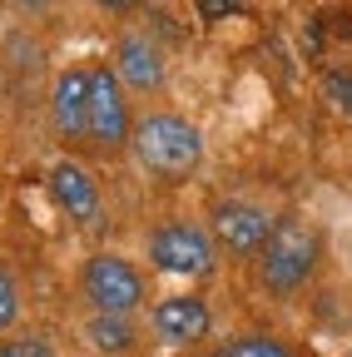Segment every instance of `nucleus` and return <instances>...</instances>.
Wrapping results in <instances>:
<instances>
[{"instance_id":"nucleus-1","label":"nucleus","mask_w":352,"mask_h":357,"mask_svg":"<svg viewBox=\"0 0 352 357\" xmlns=\"http://www.w3.org/2000/svg\"><path fill=\"white\" fill-rule=\"evenodd\" d=\"M129 149H135L144 174L174 184V178H189L199 169L204 134L184 114H144V119H135V139H129Z\"/></svg>"},{"instance_id":"nucleus-2","label":"nucleus","mask_w":352,"mask_h":357,"mask_svg":"<svg viewBox=\"0 0 352 357\" xmlns=\"http://www.w3.org/2000/svg\"><path fill=\"white\" fill-rule=\"evenodd\" d=\"M323 258V238L313 223H303V218H278L273 223V238L263 243L258 253V273H263V288L288 298L298 293L307 278H313V268Z\"/></svg>"},{"instance_id":"nucleus-3","label":"nucleus","mask_w":352,"mask_h":357,"mask_svg":"<svg viewBox=\"0 0 352 357\" xmlns=\"http://www.w3.org/2000/svg\"><path fill=\"white\" fill-rule=\"evenodd\" d=\"M213 234L189 218H169L149 234V263L169 278H204L213 273Z\"/></svg>"},{"instance_id":"nucleus-4","label":"nucleus","mask_w":352,"mask_h":357,"mask_svg":"<svg viewBox=\"0 0 352 357\" xmlns=\"http://www.w3.org/2000/svg\"><path fill=\"white\" fill-rule=\"evenodd\" d=\"M79 288H84L95 312H119V318H129V312L144 307V273L119 253H95L79 273Z\"/></svg>"},{"instance_id":"nucleus-5","label":"nucleus","mask_w":352,"mask_h":357,"mask_svg":"<svg viewBox=\"0 0 352 357\" xmlns=\"http://www.w3.org/2000/svg\"><path fill=\"white\" fill-rule=\"evenodd\" d=\"M135 139V119H129V100H124V79L109 65L90 70V144L105 154H119Z\"/></svg>"},{"instance_id":"nucleus-6","label":"nucleus","mask_w":352,"mask_h":357,"mask_svg":"<svg viewBox=\"0 0 352 357\" xmlns=\"http://www.w3.org/2000/svg\"><path fill=\"white\" fill-rule=\"evenodd\" d=\"M208 234H213L218 248H229V253H238V258H258L263 243L273 238V218H268V208H258V204L229 199V204H213Z\"/></svg>"},{"instance_id":"nucleus-7","label":"nucleus","mask_w":352,"mask_h":357,"mask_svg":"<svg viewBox=\"0 0 352 357\" xmlns=\"http://www.w3.org/2000/svg\"><path fill=\"white\" fill-rule=\"evenodd\" d=\"M149 323H154V333L164 342L189 347V342L208 337V303L199 293H169V298H159L149 307Z\"/></svg>"},{"instance_id":"nucleus-8","label":"nucleus","mask_w":352,"mask_h":357,"mask_svg":"<svg viewBox=\"0 0 352 357\" xmlns=\"http://www.w3.org/2000/svg\"><path fill=\"white\" fill-rule=\"evenodd\" d=\"M114 75L135 89V95H154V89H164V50L144 30H129L114 45Z\"/></svg>"},{"instance_id":"nucleus-9","label":"nucleus","mask_w":352,"mask_h":357,"mask_svg":"<svg viewBox=\"0 0 352 357\" xmlns=\"http://www.w3.org/2000/svg\"><path fill=\"white\" fill-rule=\"evenodd\" d=\"M50 114L60 139H90V70H60L50 89Z\"/></svg>"},{"instance_id":"nucleus-10","label":"nucleus","mask_w":352,"mask_h":357,"mask_svg":"<svg viewBox=\"0 0 352 357\" xmlns=\"http://www.w3.org/2000/svg\"><path fill=\"white\" fill-rule=\"evenodd\" d=\"M50 199H55L70 218H79V223H95V218H100V184L90 178V169L75 164V159H60V164L50 169Z\"/></svg>"},{"instance_id":"nucleus-11","label":"nucleus","mask_w":352,"mask_h":357,"mask_svg":"<svg viewBox=\"0 0 352 357\" xmlns=\"http://www.w3.org/2000/svg\"><path fill=\"white\" fill-rule=\"evenodd\" d=\"M84 337H90L95 352H109V357L135 347V328H129V318H119V312H95V318L84 323Z\"/></svg>"},{"instance_id":"nucleus-12","label":"nucleus","mask_w":352,"mask_h":357,"mask_svg":"<svg viewBox=\"0 0 352 357\" xmlns=\"http://www.w3.org/2000/svg\"><path fill=\"white\" fill-rule=\"evenodd\" d=\"M323 100H328L337 114L352 119V70H328V75H323Z\"/></svg>"},{"instance_id":"nucleus-13","label":"nucleus","mask_w":352,"mask_h":357,"mask_svg":"<svg viewBox=\"0 0 352 357\" xmlns=\"http://www.w3.org/2000/svg\"><path fill=\"white\" fill-rule=\"evenodd\" d=\"M229 352L234 357H293L278 337H268V333H248V337H234L229 342Z\"/></svg>"},{"instance_id":"nucleus-14","label":"nucleus","mask_w":352,"mask_h":357,"mask_svg":"<svg viewBox=\"0 0 352 357\" xmlns=\"http://www.w3.org/2000/svg\"><path fill=\"white\" fill-rule=\"evenodd\" d=\"M0 357H55V347L45 337H6L0 342Z\"/></svg>"},{"instance_id":"nucleus-15","label":"nucleus","mask_w":352,"mask_h":357,"mask_svg":"<svg viewBox=\"0 0 352 357\" xmlns=\"http://www.w3.org/2000/svg\"><path fill=\"white\" fill-rule=\"evenodd\" d=\"M20 318V293H15V278L0 268V328H10Z\"/></svg>"},{"instance_id":"nucleus-16","label":"nucleus","mask_w":352,"mask_h":357,"mask_svg":"<svg viewBox=\"0 0 352 357\" xmlns=\"http://www.w3.org/2000/svg\"><path fill=\"white\" fill-rule=\"evenodd\" d=\"M199 6H204V15L218 20V15H234V10H238V0H199Z\"/></svg>"},{"instance_id":"nucleus-17","label":"nucleus","mask_w":352,"mask_h":357,"mask_svg":"<svg viewBox=\"0 0 352 357\" xmlns=\"http://www.w3.org/2000/svg\"><path fill=\"white\" fill-rule=\"evenodd\" d=\"M95 6H100V10H109V15H124V10H135L139 0H95Z\"/></svg>"},{"instance_id":"nucleus-18","label":"nucleus","mask_w":352,"mask_h":357,"mask_svg":"<svg viewBox=\"0 0 352 357\" xmlns=\"http://www.w3.org/2000/svg\"><path fill=\"white\" fill-rule=\"evenodd\" d=\"M15 6H20V10H45L50 0H15Z\"/></svg>"},{"instance_id":"nucleus-19","label":"nucleus","mask_w":352,"mask_h":357,"mask_svg":"<svg viewBox=\"0 0 352 357\" xmlns=\"http://www.w3.org/2000/svg\"><path fill=\"white\" fill-rule=\"evenodd\" d=\"M213 357H234V352H229V347H218V352H213Z\"/></svg>"},{"instance_id":"nucleus-20","label":"nucleus","mask_w":352,"mask_h":357,"mask_svg":"<svg viewBox=\"0 0 352 357\" xmlns=\"http://www.w3.org/2000/svg\"><path fill=\"white\" fill-rule=\"evenodd\" d=\"M347 357H352V352H347Z\"/></svg>"}]
</instances>
